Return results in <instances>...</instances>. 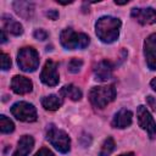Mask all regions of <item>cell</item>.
Instances as JSON below:
<instances>
[{"label": "cell", "mask_w": 156, "mask_h": 156, "mask_svg": "<svg viewBox=\"0 0 156 156\" xmlns=\"http://www.w3.org/2000/svg\"><path fill=\"white\" fill-rule=\"evenodd\" d=\"M116 98V89L113 85L94 87L89 91V100L96 108H104Z\"/></svg>", "instance_id": "obj_3"}, {"label": "cell", "mask_w": 156, "mask_h": 156, "mask_svg": "<svg viewBox=\"0 0 156 156\" xmlns=\"http://www.w3.org/2000/svg\"><path fill=\"white\" fill-rule=\"evenodd\" d=\"M6 40H7V38H6L5 30H4V29H1V44H4V43H5Z\"/></svg>", "instance_id": "obj_27"}, {"label": "cell", "mask_w": 156, "mask_h": 156, "mask_svg": "<svg viewBox=\"0 0 156 156\" xmlns=\"http://www.w3.org/2000/svg\"><path fill=\"white\" fill-rule=\"evenodd\" d=\"M130 16L140 24H154L156 23V10L152 7H134L130 11Z\"/></svg>", "instance_id": "obj_10"}, {"label": "cell", "mask_w": 156, "mask_h": 156, "mask_svg": "<svg viewBox=\"0 0 156 156\" xmlns=\"http://www.w3.org/2000/svg\"><path fill=\"white\" fill-rule=\"evenodd\" d=\"M33 35H34V38L38 39V40H45V39L48 38L49 34H48V32H46L45 29L39 28V29H35V30H34Z\"/></svg>", "instance_id": "obj_23"}, {"label": "cell", "mask_w": 156, "mask_h": 156, "mask_svg": "<svg viewBox=\"0 0 156 156\" xmlns=\"http://www.w3.org/2000/svg\"><path fill=\"white\" fill-rule=\"evenodd\" d=\"M34 146V139L30 135H23L18 140V145L12 156H28Z\"/></svg>", "instance_id": "obj_15"}, {"label": "cell", "mask_w": 156, "mask_h": 156, "mask_svg": "<svg viewBox=\"0 0 156 156\" xmlns=\"http://www.w3.org/2000/svg\"><path fill=\"white\" fill-rule=\"evenodd\" d=\"M2 26H4V30L9 32L12 35H21L23 33V27L22 24L16 21L15 18H12L9 15H4L2 16Z\"/></svg>", "instance_id": "obj_16"}, {"label": "cell", "mask_w": 156, "mask_h": 156, "mask_svg": "<svg viewBox=\"0 0 156 156\" xmlns=\"http://www.w3.org/2000/svg\"><path fill=\"white\" fill-rule=\"evenodd\" d=\"M113 150H115V141H113V139L111 136H108L102 143L100 152H99V156H108V155H111V152Z\"/></svg>", "instance_id": "obj_20"}, {"label": "cell", "mask_w": 156, "mask_h": 156, "mask_svg": "<svg viewBox=\"0 0 156 156\" xmlns=\"http://www.w3.org/2000/svg\"><path fill=\"white\" fill-rule=\"evenodd\" d=\"M17 63L24 72H33L39 66V55L35 49L30 46L22 48L17 54Z\"/></svg>", "instance_id": "obj_5"}, {"label": "cell", "mask_w": 156, "mask_h": 156, "mask_svg": "<svg viewBox=\"0 0 156 156\" xmlns=\"http://www.w3.org/2000/svg\"><path fill=\"white\" fill-rule=\"evenodd\" d=\"M83 66V61L80 58H72L69 62H68V71L72 72V73H78L80 71Z\"/></svg>", "instance_id": "obj_21"}, {"label": "cell", "mask_w": 156, "mask_h": 156, "mask_svg": "<svg viewBox=\"0 0 156 156\" xmlns=\"http://www.w3.org/2000/svg\"><path fill=\"white\" fill-rule=\"evenodd\" d=\"M13 129H15L13 122L10 118H7L5 115H1L0 116V130H1V133H4V134L12 133Z\"/></svg>", "instance_id": "obj_19"}, {"label": "cell", "mask_w": 156, "mask_h": 156, "mask_svg": "<svg viewBox=\"0 0 156 156\" xmlns=\"http://www.w3.org/2000/svg\"><path fill=\"white\" fill-rule=\"evenodd\" d=\"M150 85H151V88H152V89L156 91V78H154V79L150 82Z\"/></svg>", "instance_id": "obj_28"}, {"label": "cell", "mask_w": 156, "mask_h": 156, "mask_svg": "<svg viewBox=\"0 0 156 156\" xmlns=\"http://www.w3.org/2000/svg\"><path fill=\"white\" fill-rule=\"evenodd\" d=\"M46 16H48L50 20H57V17H58V12H57L56 10H49V11L46 12Z\"/></svg>", "instance_id": "obj_26"}, {"label": "cell", "mask_w": 156, "mask_h": 156, "mask_svg": "<svg viewBox=\"0 0 156 156\" xmlns=\"http://www.w3.org/2000/svg\"><path fill=\"white\" fill-rule=\"evenodd\" d=\"M60 94L61 96H65V98H68L73 101H78L80 100L82 98V91L78 87L73 85V84H68V85H65L63 88H61L60 90Z\"/></svg>", "instance_id": "obj_18"}, {"label": "cell", "mask_w": 156, "mask_h": 156, "mask_svg": "<svg viewBox=\"0 0 156 156\" xmlns=\"http://www.w3.org/2000/svg\"><path fill=\"white\" fill-rule=\"evenodd\" d=\"M11 113L13 117H16L18 121L22 122H34L37 121V110L34 105L27 102V101H18L12 105Z\"/></svg>", "instance_id": "obj_6"}, {"label": "cell", "mask_w": 156, "mask_h": 156, "mask_svg": "<svg viewBox=\"0 0 156 156\" xmlns=\"http://www.w3.org/2000/svg\"><path fill=\"white\" fill-rule=\"evenodd\" d=\"M132 119H133V113L127 110V108H121L113 117L112 119V126L115 128H127L132 124Z\"/></svg>", "instance_id": "obj_13"}, {"label": "cell", "mask_w": 156, "mask_h": 156, "mask_svg": "<svg viewBox=\"0 0 156 156\" xmlns=\"http://www.w3.org/2000/svg\"><path fill=\"white\" fill-rule=\"evenodd\" d=\"M61 45L67 50H76V49H85L90 39L84 33H77L72 28H66L61 32L60 35Z\"/></svg>", "instance_id": "obj_2"}, {"label": "cell", "mask_w": 156, "mask_h": 156, "mask_svg": "<svg viewBox=\"0 0 156 156\" xmlns=\"http://www.w3.org/2000/svg\"><path fill=\"white\" fill-rule=\"evenodd\" d=\"M40 79L45 85H49V87L57 85L60 80L58 72H57V63L54 62L52 60L46 61L40 73Z\"/></svg>", "instance_id": "obj_8"}, {"label": "cell", "mask_w": 156, "mask_h": 156, "mask_svg": "<svg viewBox=\"0 0 156 156\" xmlns=\"http://www.w3.org/2000/svg\"><path fill=\"white\" fill-rule=\"evenodd\" d=\"M112 72H113V66H112V63L110 61H106V60L100 61L94 67L95 79H98L100 82H105V80L110 79L112 77Z\"/></svg>", "instance_id": "obj_12"}, {"label": "cell", "mask_w": 156, "mask_h": 156, "mask_svg": "<svg viewBox=\"0 0 156 156\" xmlns=\"http://www.w3.org/2000/svg\"><path fill=\"white\" fill-rule=\"evenodd\" d=\"M34 156H55L49 149H46V147H41Z\"/></svg>", "instance_id": "obj_24"}, {"label": "cell", "mask_w": 156, "mask_h": 156, "mask_svg": "<svg viewBox=\"0 0 156 156\" xmlns=\"http://www.w3.org/2000/svg\"><path fill=\"white\" fill-rule=\"evenodd\" d=\"M13 10L20 17L24 20H30L34 15V4L29 1H15Z\"/></svg>", "instance_id": "obj_14"}, {"label": "cell", "mask_w": 156, "mask_h": 156, "mask_svg": "<svg viewBox=\"0 0 156 156\" xmlns=\"http://www.w3.org/2000/svg\"><path fill=\"white\" fill-rule=\"evenodd\" d=\"M0 66H1V69L2 71H7L11 67V58L5 52H1L0 54Z\"/></svg>", "instance_id": "obj_22"}, {"label": "cell", "mask_w": 156, "mask_h": 156, "mask_svg": "<svg viewBox=\"0 0 156 156\" xmlns=\"http://www.w3.org/2000/svg\"><path fill=\"white\" fill-rule=\"evenodd\" d=\"M11 89L13 90V93L20 94V95H24L32 91L33 89V83L30 79H28L27 77L23 76H15L11 80Z\"/></svg>", "instance_id": "obj_11"}, {"label": "cell", "mask_w": 156, "mask_h": 156, "mask_svg": "<svg viewBox=\"0 0 156 156\" xmlns=\"http://www.w3.org/2000/svg\"><path fill=\"white\" fill-rule=\"evenodd\" d=\"M121 29V21L112 16H102L98 20L95 24V32L98 38L106 43H113L119 34Z\"/></svg>", "instance_id": "obj_1"}, {"label": "cell", "mask_w": 156, "mask_h": 156, "mask_svg": "<svg viewBox=\"0 0 156 156\" xmlns=\"http://www.w3.org/2000/svg\"><path fill=\"white\" fill-rule=\"evenodd\" d=\"M119 156H135L133 152H127V154H122V155H119Z\"/></svg>", "instance_id": "obj_29"}, {"label": "cell", "mask_w": 156, "mask_h": 156, "mask_svg": "<svg viewBox=\"0 0 156 156\" xmlns=\"http://www.w3.org/2000/svg\"><path fill=\"white\" fill-rule=\"evenodd\" d=\"M63 104V100L61 96L58 95H55V94H51V95H48V96H44L41 99V105L45 110L48 111H55L57 108H60Z\"/></svg>", "instance_id": "obj_17"}, {"label": "cell", "mask_w": 156, "mask_h": 156, "mask_svg": "<svg viewBox=\"0 0 156 156\" xmlns=\"http://www.w3.org/2000/svg\"><path fill=\"white\" fill-rule=\"evenodd\" d=\"M46 139L50 141V144L56 150H58L62 154L68 152L69 149H71V139H69L68 134L66 132L58 129L54 124H49L48 126V129H46Z\"/></svg>", "instance_id": "obj_4"}, {"label": "cell", "mask_w": 156, "mask_h": 156, "mask_svg": "<svg viewBox=\"0 0 156 156\" xmlns=\"http://www.w3.org/2000/svg\"><path fill=\"white\" fill-rule=\"evenodd\" d=\"M146 101H147V104H149V106L154 110V111H156V99L155 98H152V96H147L146 98Z\"/></svg>", "instance_id": "obj_25"}, {"label": "cell", "mask_w": 156, "mask_h": 156, "mask_svg": "<svg viewBox=\"0 0 156 156\" xmlns=\"http://www.w3.org/2000/svg\"><path fill=\"white\" fill-rule=\"evenodd\" d=\"M136 116H138V123L141 129L146 130L149 136L152 139L156 135V122L154 121L151 113L147 111L145 106H139L136 110Z\"/></svg>", "instance_id": "obj_7"}, {"label": "cell", "mask_w": 156, "mask_h": 156, "mask_svg": "<svg viewBox=\"0 0 156 156\" xmlns=\"http://www.w3.org/2000/svg\"><path fill=\"white\" fill-rule=\"evenodd\" d=\"M144 55L146 65L151 71L156 69V33L150 34L144 41Z\"/></svg>", "instance_id": "obj_9"}]
</instances>
